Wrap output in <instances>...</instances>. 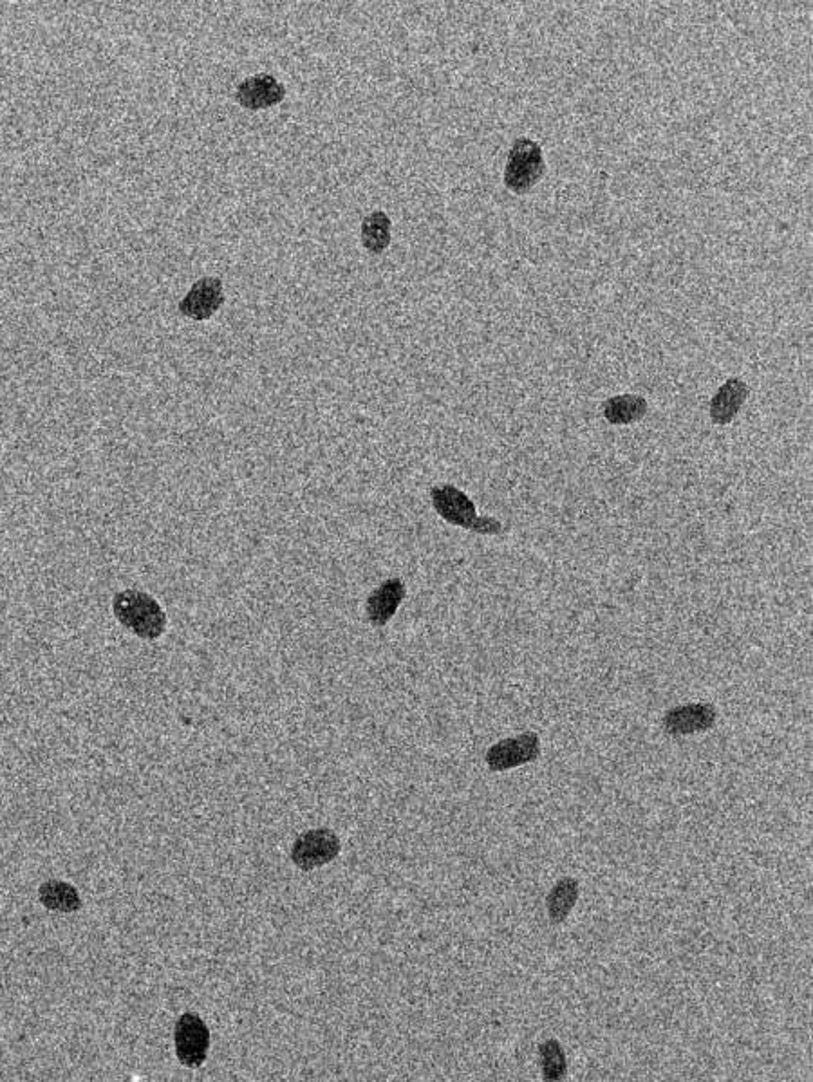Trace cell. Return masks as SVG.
<instances>
[{"instance_id": "cell-15", "label": "cell", "mask_w": 813, "mask_h": 1082, "mask_svg": "<svg viewBox=\"0 0 813 1082\" xmlns=\"http://www.w3.org/2000/svg\"><path fill=\"white\" fill-rule=\"evenodd\" d=\"M579 898V882L575 878H562L548 895V913L553 922H562Z\"/></svg>"}, {"instance_id": "cell-9", "label": "cell", "mask_w": 813, "mask_h": 1082, "mask_svg": "<svg viewBox=\"0 0 813 1082\" xmlns=\"http://www.w3.org/2000/svg\"><path fill=\"white\" fill-rule=\"evenodd\" d=\"M223 302H225L223 282L206 277V279L197 280L192 290L188 291L187 297L181 300L179 309L185 317L206 320L223 306Z\"/></svg>"}, {"instance_id": "cell-16", "label": "cell", "mask_w": 813, "mask_h": 1082, "mask_svg": "<svg viewBox=\"0 0 813 1082\" xmlns=\"http://www.w3.org/2000/svg\"><path fill=\"white\" fill-rule=\"evenodd\" d=\"M542 1073L548 1081H561L566 1073V1057L557 1041H546L541 1046Z\"/></svg>"}, {"instance_id": "cell-3", "label": "cell", "mask_w": 813, "mask_h": 1082, "mask_svg": "<svg viewBox=\"0 0 813 1082\" xmlns=\"http://www.w3.org/2000/svg\"><path fill=\"white\" fill-rule=\"evenodd\" d=\"M542 174H544V158H542L541 147L528 138L515 141L506 161V187L515 194H524L533 185L539 183Z\"/></svg>"}, {"instance_id": "cell-6", "label": "cell", "mask_w": 813, "mask_h": 1082, "mask_svg": "<svg viewBox=\"0 0 813 1082\" xmlns=\"http://www.w3.org/2000/svg\"><path fill=\"white\" fill-rule=\"evenodd\" d=\"M539 757V736L524 732L521 736L499 741L486 752V765L492 772H503L515 766L532 763Z\"/></svg>"}, {"instance_id": "cell-10", "label": "cell", "mask_w": 813, "mask_h": 1082, "mask_svg": "<svg viewBox=\"0 0 813 1082\" xmlns=\"http://www.w3.org/2000/svg\"><path fill=\"white\" fill-rule=\"evenodd\" d=\"M405 598V586L400 579L385 580L367 600V616L374 627H384L398 611Z\"/></svg>"}, {"instance_id": "cell-11", "label": "cell", "mask_w": 813, "mask_h": 1082, "mask_svg": "<svg viewBox=\"0 0 813 1082\" xmlns=\"http://www.w3.org/2000/svg\"><path fill=\"white\" fill-rule=\"evenodd\" d=\"M748 394H750V389L743 380H738V378L727 380L712 398L711 409H709L712 421L718 425L730 423L738 416L743 403L747 402Z\"/></svg>"}, {"instance_id": "cell-7", "label": "cell", "mask_w": 813, "mask_h": 1082, "mask_svg": "<svg viewBox=\"0 0 813 1082\" xmlns=\"http://www.w3.org/2000/svg\"><path fill=\"white\" fill-rule=\"evenodd\" d=\"M235 96L244 109L262 111L279 105L286 98V87L275 76L255 75L239 84Z\"/></svg>"}, {"instance_id": "cell-12", "label": "cell", "mask_w": 813, "mask_h": 1082, "mask_svg": "<svg viewBox=\"0 0 813 1082\" xmlns=\"http://www.w3.org/2000/svg\"><path fill=\"white\" fill-rule=\"evenodd\" d=\"M40 902L51 911L60 913H75L82 907V898L78 895L76 887L62 882V880H49L38 889Z\"/></svg>"}, {"instance_id": "cell-5", "label": "cell", "mask_w": 813, "mask_h": 1082, "mask_svg": "<svg viewBox=\"0 0 813 1082\" xmlns=\"http://www.w3.org/2000/svg\"><path fill=\"white\" fill-rule=\"evenodd\" d=\"M338 853H340V839L337 833H333L328 828H320V830L308 831L295 840L291 849V860L295 862L297 868L311 871V869L322 868L331 860L337 859Z\"/></svg>"}, {"instance_id": "cell-14", "label": "cell", "mask_w": 813, "mask_h": 1082, "mask_svg": "<svg viewBox=\"0 0 813 1082\" xmlns=\"http://www.w3.org/2000/svg\"><path fill=\"white\" fill-rule=\"evenodd\" d=\"M362 243L369 252L382 253L391 244V219L382 210L367 215L362 223Z\"/></svg>"}, {"instance_id": "cell-13", "label": "cell", "mask_w": 813, "mask_h": 1082, "mask_svg": "<svg viewBox=\"0 0 813 1082\" xmlns=\"http://www.w3.org/2000/svg\"><path fill=\"white\" fill-rule=\"evenodd\" d=\"M647 412V402L642 396L636 394H622L615 396L606 403L604 416L611 425H631L635 421L642 420Z\"/></svg>"}, {"instance_id": "cell-4", "label": "cell", "mask_w": 813, "mask_h": 1082, "mask_svg": "<svg viewBox=\"0 0 813 1082\" xmlns=\"http://www.w3.org/2000/svg\"><path fill=\"white\" fill-rule=\"evenodd\" d=\"M174 1046L179 1063L197 1068L205 1063L210 1048V1030L197 1014H183L174 1028Z\"/></svg>"}, {"instance_id": "cell-8", "label": "cell", "mask_w": 813, "mask_h": 1082, "mask_svg": "<svg viewBox=\"0 0 813 1082\" xmlns=\"http://www.w3.org/2000/svg\"><path fill=\"white\" fill-rule=\"evenodd\" d=\"M716 718L718 714L709 703H689L669 710L665 714L664 725L665 730L673 736H687L714 727Z\"/></svg>"}, {"instance_id": "cell-2", "label": "cell", "mask_w": 813, "mask_h": 1082, "mask_svg": "<svg viewBox=\"0 0 813 1082\" xmlns=\"http://www.w3.org/2000/svg\"><path fill=\"white\" fill-rule=\"evenodd\" d=\"M432 504L434 510L447 521V523L467 528L477 533L496 535L503 532V524L492 517H477L476 504L468 499L456 486L441 485L432 488Z\"/></svg>"}, {"instance_id": "cell-1", "label": "cell", "mask_w": 813, "mask_h": 1082, "mask_svg": "<svg viewBox=\"0 0 813 1082\" xmlns=\"http://www.w3.org/2000/svg\"><path fill=\"white\" fill-rule=\"evenodd\" d=\"M113 609L120 624L143 640H156L165 633L167 615L149 593L125 589L114 597Z\"/></svg>"}]
</instances>
